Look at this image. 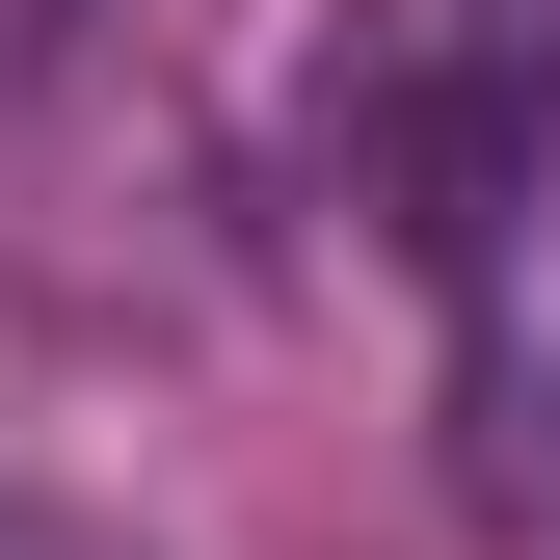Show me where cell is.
<instances>
[{
    "label": "cell",
    "instance_id": "1",
    "mask_svg": "<svg viewBox=\"0 0 560 560\" xmlns=\"http://www.w3.org/2000/svg\"><path fill=\"white\" fill-rule=\"evenodd\" d=\"M320 161L400 267H508V214L560 187V0H347L320 54Z\"/></svg>",
    "mask_w": 560,
    "mask_h": 560
}]
</instances>
